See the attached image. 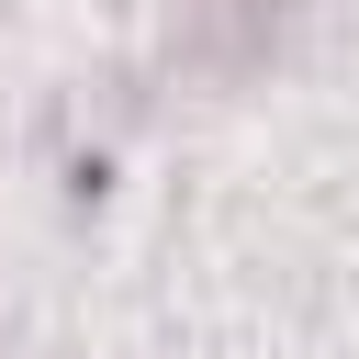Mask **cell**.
Here are the masks:
<instances>
[{
  "mask_svg": "<svg viewBox=\"0 0 359 359\" xmlns=\"http://www.w3.org/2000/svg\"><path fill=\"white\" fill-rule=\"evenodd\" d=\"M280 34V0H180V56L191 67H247Z\"/></svg>",
  "mask_w": 359,
  "mask_h": 359,
  "instance_id": "obj_1",
  "label": "cell"
}]
</instances>
